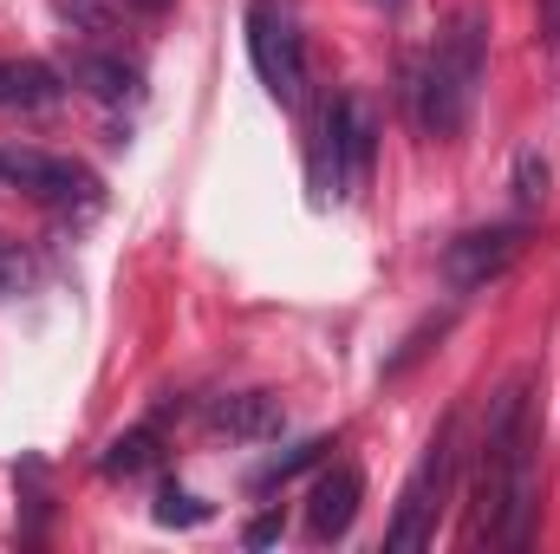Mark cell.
<instances>
[{
    "label": "cell",
    "instance_id": "e0dca14e",
    "mask_svg": "<svg viewBox=\"0 0 560 554\" xmlns=\"http://www.w3.org/2000/svg\"><path fill=\"white\" fill-rule=\"evenodd\" d=\"M20 280H26V255H20V242L0 235V287H20Z\"/></svg>",
    "mask_w": 560,
    "mask_h": 554
},
{
    "label": "cell",
    "instance_id": "d6986e66",
    "mask_svg": "<svg viewBox=\"0 0 560 554\" xmlns=\"http://www.w3.org/2000/svg\"><path fill=\"white\" fill-rule=\"evenodd\" d=\"M131 7H143V13H163V7H170V0H131Z\"/></svg>",
    "mask_w": 560,
    "mask_h": 554
},
{
    "label": "cell",
    "instance_id": "2e32d148",
    "mask_svg": "<svg viewBox=\"0 0 560 554\" xmlns=\"http://www.w3.org/2000/svg\"><path fill=\"white\" fill-rule=\"evenodd\" d=\"M66 13H72V26H85V33H105V26H112V0H66Z\"/></svg>",
    "mask_w": 560,
    "mask_h": 554
},
{
    "label": "cell",
    "instance_id": "7a4b0ae2",
    "mask_svg": "<svg viewBox=\"0 0 560 554\" xmlns=\"http://www.w3.org/2000/svg\"><path fill=\"white\" fill-rule=\"evenodd\" d=\"M482 72H489V20H482L476 7H463V13L450 20V33L436 39V53L423 59L418 85H411L423 138H456V131L469 125Z\"/></svg>",
    "mask_w": 560,
    "mask_h": 554
},
{
    "label": "cell",
    "instance_id": "8fae6325",
    "mask_svg": "<svg viewBox=\"0 0 560 554\" xmlns=\"http://www.w3.org/2000/svg\"><path fill=\"white\" fill-rule=\"evenodd\" d=\"M66 79H72V85H85V92H92V99H105V105L138 99V72H131L118 53H72Z\"/></svg>",
    "mask_w": 560,
    "mask_h": 554
},
{
    "label": "cell",
    "instance_id": "7c38bea8",
    "mask_svg": "<svg viewBox=\"0 0 560 554\" xmlns=\"http://www.w3.org/2000/svg\"><path fill=\"white\" fill-rule=\"evenodd\" d=\"M156 463V424H138V430H125L112 450H105V476H138Z\"/></svg>",
    "mask_w": 560,
    "mask_h": 554
},
{
    "label": "cell",
    "instance_id": "ac0fdd59",
    "mask_svg": "<svg viewBox=\"0 0 560 554\" xmlns=\"http://www.w3.org/2000/svg\"><path fill=\"white\" fill-rule=\"evenodd\" d=\"M268 542H280V509H275V516H255V522H248V549H268Z\"/></svg>",
    "mask_w": 560,
    "mask_h": 554
},
{
    "label": "cell",
    "instance_id": "52a82bcc",
    "mask_svg": "<svg viewBox=\"0 0 560 554\" xmlns=\"http://www.w3.org/2000/svg\"><path fill=\"white\" fill-rule=\"evenodd\" d=\"M522 249H528V229H522V222L469 229V235H456V242L443 249V280H450L456 293H476V287H489L495 275H509Z\"/></svg>",
    "mask_w": 560,
    "mask_h": 554
},
{
    "label": "cell",
    "instance_id": "6da1fadb",
    "mask_svg": "<svg viewBox=\"0 0 560 554\" xmlns=\"http://www.w3.org/2000/svg\"><path fill=\"white\" fill-rule=\"evenodd\" d=\"M541 516V463H535V405L528 379H509L489 405L482 463H476V535L502 549H528Z\"/></svg>",
    "mask_w": 560,
    "mask_h": 554
},
{
    "label": "cell",
    "instance_id": "5bb4252c",
    "mask_svg": "<svg viewBox=\"0 0 560 554\" xmlns=\"http://www.w3.org/2000/svg\"><path fill=\"white\" fill-rule=\"evenodd\" d=\"M156 522H163V529H202V522H209V503H196L189 489L170 483V489L156 496Z\"/></svg>",
    "mask_w": 560,
    "mask_h": 554
},
{
    "label": "cell",
    "instance_id": "30bf717a",
    "mask_svg": "<svg viewBox=\"0 0 560 554\" xmlns=\"http://www.w3.org/2000/svg\"><path fill=\"white\" fill-rule=\"evenodd\" d=\"M59 99V72L39 59H0V112H46Z\"/></svg>",
    "mask_w": 560,
    "mask_h": 554
},
{
    "label": "cell",
    "instance_id": "8992f818",
    "mask_svg": "<svg viewBox=\"0 0 560 554\" xmlns=\"http://www.w3.org/2000/svg\"><path fill=\"white\" fill-rule=\"evenodd\" d=\"M0 176H7V189H26L46 209H92L98 203V176L79 170L72 157H46V150L0 143Z\"/></svg>",
    "mask_w": 560,
    "mask_h": 554
},
{
    "label": "cell",
    "instance_id": "ffe728a7",
    "mask_svg": "<svg viewBox=\"0 0 560 554\" xmlns=\"http://www.w3.org/2000/svg\"><path fill=\"white\" fill-rule=\"evenodd\" d=\"M378 7H405V0H378Z\"/></svg>",
    "mask_w": 560,
    "mask_h": 554
},
{
    "label": "cell",
    "instance_id": "3957f363",
    "mask_svg": "<svg viewBox=\"0 0 560 554\" xmlns=\"http://www.w3.org/2000/svg\"><path fill=\"white\" fill-rule=\"evenodd\" d=\"M450 476H456V417H450V424L430 437V450H423L418 476L405 483V496H398V516H392V529H385V549L411 554V549H423V542L436 535V516H443Z\"/></svg>",
    "mask_w": 560,
    "mask_h": 554
},
{
    "label": "cell",
    "instance_id": "9c48e42d",
    "mask_svg": "<svg viewBox=\"0 0 560 554\" xmlns=\"http://www.w3.org/2000/svg\"><path fill=\"white\" fill-rule=\"evenodd\" d=\"M209 430L222 437H275L280 430V399L275 392H235V399H215L209 405Z\"/></svg>",
    "mask_w": 560,
    "mask_h": 554
},
{
    "label": "cell",
    "instance_id": "44dd1931",
    "mask_svg": "<svg viewBox=\"0 0 560 554\" xmlns=\"http://www.w3.org/2000/svg\"><path fill=\"white\" fill-rule=\"evenodd\" d=\"M0 189H7V176H0Z\"/></svg>",
    "mask_w": 560,
    "mask_h": 554
},
{
    "label": "cell",
    "instance_id": "4fadbf2b",
    "mask_svg": "<svg viewBox=\"0 0 560 554\" xmlns=\"http://www.w3.org/2000/svg\"><path fill=\"white\" fill-rule=\"evenodd\" d=\"M326 450H332L326 437H306V443H293V450H287V457H275L268 470H255V489H275V483H287V476H300V470H313V463H319Z\"/></svg>",
    "mask_w": 560,
    "mask_h": 554
},
{
    "label": "cell",
    "instance_id": "ba28073f",
    "mask_svg": "<svg viewBox=\"0 0 560 554\" xmlns=\"http://www.w3.org/2000/svg\"><path fill=\"white\" fill-rule=\"evenodd\" d=\"M359 503H365V476H359L352 463L319 470V483H313V496H306V529H313V542H339V535L352 529Z\"/></svg>",
    "mask_w": 560,
    "mask_h": 554
},
{
    "label": "cell",
    "instance_id": "9a60e30c",
    "mask_svg": "<svg viewBox=\"0 0 560 554\" xmlns=\"http://www.w3.org/2000/svg\"><path fill=\"white\" fill-rule=\"evenodd\" d=\"M515 196H522V209H535V203L548 196V163H541L535 150L515 157Z\"/></svg>",
    "mask_w": 560,
    "mask_h": 554
},
{
    "label": "cell",
    "instance_id": "5b68a950",
    "mask_svg": "<svg viewBox=\"0 0 560 554\" xmlns=\"http://www.w3.org/2000/svg\"><path fill=\"white\" fill-rule=\"evenodd\" d=\"M248 59H255L261 85L275 92L280 105H300V92H306V53H300L293 20L280 13V0H248Z\"/></svg>",
    "mask_w": 560,
    "mask_h": 554
},
{
    "label": "cell",
    "instance_id": "277c9868",
    "mask_svg": "<svg viewBox=\"0 0 560 554\" xmlns=\"http://www.w3.org/2000/svg\"><path fill=\"white\" fill-rule=\"evenodd\" d=\"M372 150H378V125H372L365 99L339 92L326 105V125H319V163H332V196H359L365 189Z\"/></svg>",
    "mask_w": 560,
    "mask_h": 554
}]
</instances>
